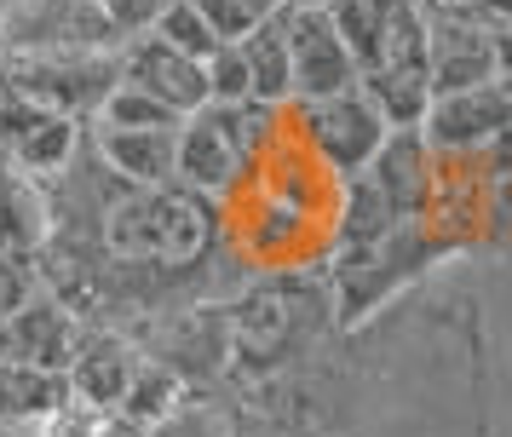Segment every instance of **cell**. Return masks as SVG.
Returning <instances> with one entry per match:
<instances>
[{
  "instance_id": "obj_13",
  "label": "cell",
  "mask_w": 512,
  "mask_h": 437,
  "mask_svg": "<svg viewBox=\"0 0 512 437\" xmlns=\"http://www.w3.org/2000/svg\"><path fill=\"white\" fill-rule=\"evenodd\" d=\"M81 328H87V322L75 317L64 299L47 294V288H35L12 317L0 322V357L35 363V368H58V374H64L75 340H81Z\"/></svg>"
},
{
  "instance_id": "obj_7",
  "label": "cell",
  "mask_w": 512,
  "mask_h": 437,
  "mask_svg": "<svg viewBox=\"0 0 512 437\" xmlns=\"http://www.w3.org/2000/svg\"><path fill=\"white\" fill-rule=\"evenodd\" d=\"M300 133L334 179H351V173H363L374 161V150L386 144L392 127H386V115L369 104V92L346 87V92H334V98L300 104Z\"/></svg>"
},
{
  "instance_id": "obj_3",
  "label": "cell",
  "mask_w": 512,
  "mask_h": 437,
  "mask_svg": "<svg viewBox=\"0 0 512 437\" xmlns=\"http://www.w3.org/2000/svg\"><path fill=\"white\" fill-rule=\"evenodd\" d=\"M127 340L139 345L150 363L179 374L185 386H231V299H202V305L162 311V317L139 322Z\"/></svg>"
},
{
  "instance_id": "obj_16",
  "label": "cell",
  "mask_w": 512,
  "mask_h": 437,
  "mask_svg": "<svg viewBox=\"0 0 512 437\" xmlns=\"http://www.w3.org/2000/svg\"><path fill=\"white\" fill-rule=\"evenodd\" d=\"M87 144L121 184H173L179 127H87Z\"/></svg>"
},
{
  "instance_id": "obj_9",
  "label": "cell",
  "mask_w": 512,
  "mask_h": 437,
  "mask_svg": "<svg viewBox=\"0 0 512 437\" xmlns=\"http://www.w3.org/2000/svg\"><path fill=\"white\" fill-rule=\"evenodd\" d=\"M81 138H87V121L41 110V104L0 87V161H12L18 173H29V179L64 173L70 156L81 150Z\"/></svg>"
},
{
  "instance_id": "obj_30",
  "label": "cell",
  "mask_w": 512,
  "mask_h": 437,
  "mask_svg": "<svg viewBox=\"0 0 512 437\" xmlns=\"http://www.w3.org/2000/svg\"><path fill=\"white\" fill-rule=\"evenodd\" d=\"M466 6H472L489 29H512V0H466Z\"/></svg>"
},
{
  "instance_id": "obj_19",
  "label": "cell",
  "mask_w": 512,
  "mask_h": 437,
  "mask_svg": "<svg viewBox=\"0 0 512 437\" xmlns=\"http://www.w3.org/2000/svg\"><path fill=\"white\" fill-rule=\"evenodd\" d=\"M409 225L392 207V196L369 179V173H351L340 179V219H334V248H357V242H380L386 230Z\"/></svg>"
},
{
  "instance_id": "obj_2",
  "label": "cell",
  "mask_w": 512,
  "mask_h": 437,
  "mask_svg": "<svg viewBox=\"0 0 512 437\" xmlns=\"http://www.w3.org/2000/svg\"><path fill=\"white\" fill-rule=\"evenodd\" d=\"M98 242L110 259H133V265H202L231 248L225 202L196 196L185 184H121Z\"/></svg>"
},
{
  "instance_id": "obj_26",
  "label": "cell",
  "mask_w": 512,
  "mask_h": 437,
  "mask_svg": "<svg viewBox=\"0 0 512 437\" xmlns=\"http://www.w3.org/2000/svg\"><path fill=\"white\" fill-rule=\"evenodd\" d=\"M190 6L213 23L219 41H242V35H254L259 23H271L282 12V0H190Z\"/></svg>"
},
{
  "instance_id": "obj_6",
  "label": "cell",
  "mask_w": 512,
  "mask_h": 437,
  "mask_svg": "<svg viewBox=\"0 0 512 437\" xmlns=\"http://www.w3.org/2000/svg\"><path fill=\"white\" fill-rule=\"evenodd\" d=\"M426 18V81L432 98L461 87H484L501 75L495 64V29H489L466 0H420Z\"/></svg>"
},
{
  "instance_id": "obj_27",
  "label": "cell",
  "mask_w": 512,
  "mask_h": 437,
  "mask_svg": "<svg viewBox=\"0 0 512 437\" xmlns=\"http://www.w3.org/2000/svg\"><path fill=\"white\" fill-rule=\"evenodd\" d=\"M202 69H208V104H242V98H254L248 92V64H242L236 41H225Z\"/></svg>"
},
{
  "instance_id": "obj_28",
  "label": "cell",
  "mask_w": 512,
  "mask_h": 437,
  "mask_svg": "<svg viewBox=\"0 0 512 437\" xmlns=\"http://www.w3.org/2000/svg\"><path fill=\"white\" fill-rule=\"evenodd\" d=\"M41 288V276H35V259H18V253H0V322L12 317L29 294Z\"/></svg>"
},
{
  "instance_id": "obj_15",
  "label": "cell",
  "mask_w": 512,
  "mask_h": 437,
  "mask_svg": "<svg viewBox=\"0 0 512 437\" xmlns=\"http://www.w3.org/2000/svg\"><path fill=\"white\" fill-rule=\"evenodd\" d=\"M432 144L420 138V127H392L386 133V144L374 150V161L363 167L386 196H392V207L403 213V219H426V202H432Z\"/></svg>"
},
{
  "instance_id": "obj_1",
  "label": "cell",
  "mask_w": 512,
  "mask_h": 437,
  "mask_svg": "<svg viewBox=\"0 0 512 437\" xmlns=\"http://www.w3.org/2000/svg\"><path fill=\"white\" fill-rule=\"evenodd\" d=\"M340 334L323 265L254 271L231 294V386H265L305 368Z\"/></svg>"
},
{
  "instance_id": "obj_32",
  "label": "cell",
  "mask_w": 512,
  "mask_h": 437,
  "mask_svg": "<svg viewBox=\"0 0 512 437\" xmlns=\"http://www.w3.org/2000/svg\"><path fill=\"white\" fill-rule=\"evenodd\" d=\"M282 6H288V12H328L334 0H282Z\"/></svg>"
},
{
  "instance_id": "obj_31",
  "label": "cell",
  "mask_w": 512,
  "mask_h": 437,
  "mask_svg": "<svg viewBox=\"0 0 512 437\" xmlns=\"http://www.w3.org/2000/svg\"><path fill=\"white\" fill-rule=\"evenodd\" d=\"M98 437H144V426L127 420V414H104V420H98Z\"/></svg>"
},
{
  "instance_id": "obj_11",
  "label": "cell",
  "mask_w": 512,
  "mask_h": 437,
  "mask_svg": "<svg viewBox=\"0 0 512 437\" xmlns=\"http://www.w3.org/2000/svg\"><path fill=\"white\" fill-rule=\"evenodd\" d=\"M288 29V75H294V104L311 98H334V92L357 87V58H351L346 35L334 29L328 12H282Z\"/></svg>"
},
{
  "instance_id": "obj_8",
  "label": "cell",
  "mask_w": 512,
  "mask_h": 437,
  "mask_svg": "<svg viewBox=\"0 0 512 437\" xmlns=\"http://www.w3.org/2000/svg\"><path fill=\"white\" fill-rule=\"evenodd\" d=\"M512 127V81H484V87H461V92H438L426 115H420V138L432 144V156H478L484 144Z\"/></svg>"
},
{
  "instance_id": "obj_14",
  "label": "cell",
  "mask_w": 512,
  "mask_h": 437,
  "mask_svg": "<svg viewBox=\"0 0 512 437\" xmlns=\"http://www.w3.org/2000/svg\"><path fill=\"white\" fill-rule=\"evenodd\" d=\"M248 173V161L236 156V144L225 138V127L208 110H196L179 121V156H173V184H185L196 196L225 202Z\"/></svg>"
},
{
  "instance_id": "obj_20",
  "label": "cell",
  "mask_w": 512,
  "mask_h": 437,
  "mask_svg": "<svg viewBox=\"0 0 512 437\" xmlns=\"http://www.w3.org/2000/svg\"><path fill=\"white\" fill-rule=\"evenodd\" d=\"M288 12V6H282ZM282 12L271 23H259L254 35H242L236 52L248 64V92L259 104H294V75H288V29H282Z\"/></svg>"
},
{
  "instance_id": "obj_4",
  "label": "cell",
  "mask_w": 512,
  "mask_h": 437,
  "mask_svg": "<svg viewBox=\"0 0 512 437\" xmlns=\"http://www.w3.org/2000/svg\"><path fill=\"white\" fill-rule=\"evenodd\" d=\"M116 52H0V87L41 110L93 121L98 104L121 81Z\"/></svg>"
},
{
  "instance_id": "obj_5",
  "label": "cell",
  "mask_w": 512,
  "mask_h": 437,
  "mask_svg": "<svg viewBox=\"0 0 512 437\" xmlns=\"http://www.w3.org/2000/svg\"><path fill=\"white\" fill-rule=\"evenodd\" d=\"M121 29L98 0H6L0 52H116Z\"/></svg>"
},
{
  "instance_id": "obj_21",
  "label": "cell",
  "mask_w": 512,
  "mask_h": 437,
  "mask_svg": "<svg viewBox=\"0 0 512 437\" xmlns=\"http://www.w3.org/2000/svg\"><path fill=\"white\" fill-rule=\"evenodd\" d=\"M231 426H236L231 386H185L162 420L144 426V437H231Z\"/></svg>"
},
{
  "instance_id": "obj_24",
  "label": "cell",
  "mask_w": 512,
  "mask_h": 437,
  "mask_svg": "<svg viewBox=\"0 0 512 437\" xmlns=\"http://www.w3.org/2000/svg\"><path fill=\"white\" fill-rule=\"evenodd\" d=\"M150 35H162L167 46H179V52H185V58H196V64H208L213 52L225 46L219 35H213V23L202 18L190 0H173L162 18H156V29H150Z\"/></svg>"
},
{
  "instance_id": "obj_18",
  "label": "cell",
  "mask_w": 512,
  "mask_h": 437,
  "mask_svg": "<svg viewBox=\"0 0 512 437\" xmlns=\"http://www.w3.org/2000/svg\"><path fill=\"white\" fill-rule=\"evenodd\" d=\"M58 403H70V386H64V374L58 368H35V363H12V357H0V420L6 426H35V420H47Z\"/></svg>"
},
{
  "instance_id": "obj_25",
  "label": "cell",
  "mask_w": 512,
  "mask_h": 437,
  "mask_svg": "<svg viewBox=\"0 0 512 437\" xmlns=\"http://www.w3.org/2000/svg\"><path fill=\"white\" fill-rule=\"evenodd\" d=\"M87 127H179V115L162 110L150 92H139V87H127V81H116V87H110V98L98 104V115L87 121Z\"/></svg>"
},
{
  "instance_id": "obj_33",
  "label": "cell",
  "mask_w": 512,
  "mask_h": 437,
  "mask_svg": "<svg viewBox=\"0 0 512 437\" xmlns=\"http://www.w3.org/2000/svg\"><path fill=\"white\" fill-rule=\"evenodd\" d=\"M0 437H29L24 426H6V420H0Z\"/></svg>"
},
{
  "instance_id": "obj_29",
  "label": "cell",
  "mask_w": 512,
  "mask_h": 437,
  "mask_svg": "<svg viewBox=\"0 0 512 437\" xmlns=\"http://www.w3.org/2000/svg\"><path fill=\"white\" fill-rule=\"evenodd\" d=\"M98 6H104V18L116 23L121 41H127V35H144V29H156V18H162L173 0H98Z\"/></svg>"
},
{
  "instance_id": "obj_17",
  "label": "cell",
  "mask_w": 512,
  "mask_h": 437,
  "mask_svg": "<svg viewBox=\"0 0 512 437\" xmlns=\"http://www.w3.org/2000/svg\"><path fill=\"white\" fill-rule=\"evenodd\" d=\"M47 190L41 179L18 173L12 161H0V253H18V259H35L47 248Z\"/></svg>"
},
{
  "instance_id": "obj_23",
  "label": "cell",
  "mask_w": 512,
  "mask_h": 437,
  "mask_svg": "<svg viewBox=\"0 0 512 437\" xmlns=\"http://www.w3.org/2000/svg\"><path fill=\"white\" fill-rule=\"evenodd\" d=\"M144 357V351H139ZM179 391H185V380L179 374H167L162 363H150L144 357L139 363V374H133V386H127V397H121V409L116 414H127V420H139V426H150V420H162L173 403H179Z\"/></svg>"
},
{
  "instance_id": "obj_12",
  "label": "cell",
  "mask_w": 512,
  "mask_h": 437,
  "mask_svg": "<svg viewBox=\"0 0 512 437\" xmlns=\"http://www.w3.org/2000/svg\"><path fill=\"white\" fill-rule=\"evenodd\" d=\"M139 345L127 340L121 328H81V340H75L70 363H64V386H70L75 403H87L98 414H116L127 386H133V374H139Z\"/></svg>"
},
{
  "instance_id": "obj_10",
  "label": "cell",
  "mask_w": 512,
  "mask_h": 437,
  "mask_svg": "<svg viewBox=\"0 0 512 437\" xmlns=\"http://www.w3.org/2000/svg\"><path fill=\"white\" fill-rule=\"evenodd\" d=\"M116 64H121V81L127 87L150 92L179 121L196 110H208V69L196 64V58H185L179 46H167L162 35H150V29L144 35H127L116 52Z\"/></svg>"
},
{
  "instance_id": "obj_22",
  "label": "cell",
  "mask_w": 512,
  "mask_h": 437,
  "mask_svg": "<svg viewBox=\"0 0 512 437\" xmlns=\"http://www.w3.org/2000/svg\"><path fill=\"white\" fill-rule=\"evenodd\" d=\"M357 87L369 92V104L386 115V127H420V115L432 104V81L409 69V75H363Z\"/></svg>"
}]
</instances>
